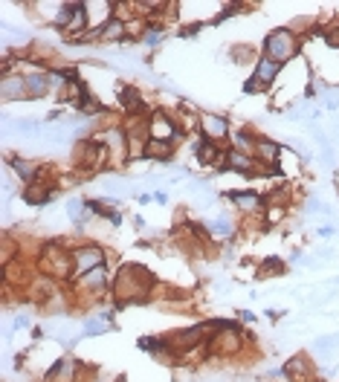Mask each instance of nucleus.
Segmentation results:
<instances>
[{"label": "nucleus", "instance_id": "nucleus-1", "mask_svg": "<svg viewBox=\"0 0 339 382\" xmlns=\"http://www.w3.org/2000/svg\"><path fill=\"white\" fill-rule=\"evenodd\" d=\"M154 287V275L148 272L139 264H128L116 272V281H113V295H116V304H134V302H145L148 292Z\"/></svg>", "mask_w": 339, "mask_h": 382}, {"label": "nucleus", "instance_id": "nucleus-2", "mask_svg": "<svg viewBox=\"0 0 339 382\" xmlns=\"http://www.w3.org/2000/svg\"><path fill=\"white\" fill-rule=\"evenodd\" d=\"M296 52H299V38L293 35V29H272L264 41V55L279 64L293 61Z\"/></svg>", "mask_w": 339, "mask_h": 382}, {"label": "nucleus", "instance_id": "nucleus-3", "mask_svg": "<svg viewBox=\"0 0 339 382\" xmlns=\"http://www.w3.org/2000/svg\"><path fill=\"white\" fill-rule=\"evenodd\" d=\"M99 267H104V252L99 246L88 243V246L73 249V272L76 275H88V272H93Z\"/></svg>", "mask_w": 339, "mask_h": 382}, {"label": "nucleus", "instance_id": "nucleus-4", "mask_svg": "<svg viewBox=\"0 0 339 382\" xmlns=\"http://www.w3.org/2000/svg\"><path fill=\"white\" fill-rule=\"evenodd\" d=\"M148 134H151V139L172 142L180 134V127H177V122H172V116H168L165 111H157V113L148 116Z\"/></svg>", "mask_w": 339, "mask_h": 382}, {"label": "nucleus", "instance_id": "nucleus-5", "mask_svg": "<svg viewBox=\"0 0 339 382\" xmlns=\"http://www.w3.org/2000/svg\"><path fill=\"white\" fill-rule=\"evenodd\" d=\"M226 171H235V174L252 177L256 171H267V168H261L258 160L252 157V154H244V151H235V148H229V151H226Z\"/></svg>", "mask_w": 339, "mask_h": 382}, {"label": "nucleus", "instance_id": "nucleus-6", "mask_svg": "<svg viewBox=\"0 0 339 382\" xmlns=\"http://www.w3.org/2000/svg\"><path fill=\"white\" fill-rule=\"evenodd\" d=\"M200 134L209 142H221V139L229 136V122L223 116H218V113H203L200 116Z\"/></svg>", "mask_w": 339, "mask_h": 382}, {"label": "nucleus", "instance_id": "nucleus-7", "mask_svg": "<svg viewBox=\"0 0 339 382\" xmlns=\"http://www.w3.org/2000/svg\"><path fill=\"white\" fill-rule=\"evenodd\" d=\"M279 73H282V64L272 61V58H267V55H261V58L256 61V73H252V81H256L261 90H267L270 84H275Z\"/></svg>", "mask_w": 339, "mask_h": 382}, {"label": "nucleus", "instance_id": "nucleus-8", "mask_svg": "<svg viewBox=\"0 0 339 382\" xmlns=\"http://www.w3.org/2000/svg\"><path fill=\"white\" fill-rule=\"evenodd\" d=\"M203 333H209V325H195L188 330H177V333L168 336V345H174L177 351H188V348L203 342Z\"/></svg>", "mask_w": 339, "mask_h": 382}, {"label": "nucleus", "instance_id": "nucleus-9", "mask_svg": "<svg viewBox=\"0 0 339 382\" xmlns=\"http://www.w3.org/2000/svg\"><path fill=\"white\" fill-rule=\"evenodd\" d=\"M0 96H4V101H20V99H29L27 76H4V81H0Z\"/></svg>", "mask_w": 339, "mask_h": 382}, {"label": "nucleus", "instance_id": "nucleus-10", "mask_svg": "<svg viewBox=\"0 0 339 382\" xmlns=\"http://www.w3.org/2000/svg\"><path fill=\"white\" fill-rule=\"evenodd\" d=\"M282 371H284V376L293 379V382H307V379H310V359L302 356V353H296L293 359H287V365H284Z\"/></svg>", "mask_w": 339, "mask_h": 382}, {"label": "nucleus", "instance_id": "nucleus-11", "mask_svg": "<svg viewBox=\"0 0 339 382\" xmlns=\"http://www.w3.org/2000/svg\"><path fill=\"white\" fill-rule=\"evenodd\" d=\"M226 197L241 211H261L264 208V197L256 194V191H226Z\"/></svg>", "mask_w": 339, "mask_h": 382}, {"label": "nucleus", "instance_id": "nucleus-12", "mask_svg": "<svg viewBox=\"0 0 339 382\" xmlns=\"http://www.w3.org/2000/svg\"><path fill=\"white\" fill-rule=\"evenodd\" d=\"M104 139H108V151H111V157L122 160L125 154H131V148H128V136H125L122 127H113V131H108V134H104Z\"/></svg>", "mask_w": 339, "mask_h": 382}, {"label": "nucleus", "instance_id": "nucleus-13", "mask_svg": "<svg viewBox=\"0 0 339 382\" xmlns=\"http://www.w3.org/2000/svg\"><path fill=\"white\" fill-rule=\"evenodd\" d=\"M279 154H282V148L275 145L272 139H256V160H261V162H267V165H275L279 168Z\"/></svg>", "mask_w": 339, "mask_h": 382}, {"label": "nucleus", "instance_id": "nucleus-14", "mask_svg": "<svg viewBox=\"0 0 339 382\" xmlns=\"http://www.w3.org/2000/svg\"><path fill=\"white\" fill-rule=\"evenodd\" d=\"M53 87L50 81V73H32L27 76V90H29V99H44Z\"/></svg>", "mask_w": 339, "mask_h": 382}, {"label": "nucleus", "instance_id": "nucleus-15", "mask_svg": "<svg viewBox=\"0 0 339 382\" xmlns=\"http://www.w3.org/2000/svg\"><path fill=\"white\" fill-rule=\"evenodd\" d=\"M174 157V148L172 142H162V139H148L145 145V160H160V162H168Z\"/></svg>", "mask_w": 339, "mask_h": 382}, {"label": "nucleus", "instance_id": "nucleus-16", "mask_svg": "<svg viewBox=\"0 0 339 382\" xmlns=\"http://www.w3.org/2000/svg\"><path fill=\"white\" fill-rule=\"evenodd\" d=\"M104 287H108V269L99 267L88 275H81V290H93V292H102Z\"/></svg>", "mask_w": 339, "mask_h": 382}, {"label": "nucleus", "instance_id": "nucleus-17", "mask_svg": "<svg viewBox=\"0 0 339 382\" xmlns=\"http://www.w3.org/2000/svg\"><path fill=\"white\" fill-rule=\"evenodd\" d=\"M206 229L212 232V235H218V238H229L232 232H235V223H232L229 215H218V218L206 220Z\"/></svg>", "mask_w": 339, "mask_h": 382}, {"label": "nucleus", "instance_id": "nucleus-18", "mask_svg": "<svg viewBox=\"0 0 339 382\" xmlns=\"http://www.w3.org/2000/svg\"><path fill=\"white\" fill-rule=\"evenodd\" d=\"M104 41H119V38H125L128 35V24H125V20H119V17H111L108 24L102 27V32H99Z\"/></svg>", "mask_w": 339, "mask_h": 382}, {"label": "nucleus", "instance_id": "nucleus-19", "mask_svg": "<svg viewBox=\"0 0 339 382\" xmlns=\"http://www.w3.org/2000/svg\"><path fill=\"white\" fill-rule=\"evenodd\" d=\"M264 203H270V206H275V203H279V208H284V206L290 203V188H287V185H279V188H272L270 194L264 197Z\"/></svg>", "mask_w": 339, "mask_h": 382}, {"label": "nucleus", "instance_id": "nucleus-20", "mask_svg": "<svg viewBox=\"0 0 339 382\" xmlns=\"http://www.w3.org/2000/svg\"><path fill=\"white\" fill-rule=\"evenodd\" d=\"M284 269H287V267H284V261H282V258H267V261H264L261 275H272V272H275V275H282Z\"/></svg>", "mask_w": 339, "mask_h": 382}, {"label": "nucleus", "instance_id": "nucleus-21", "mask_svg": "<svg viewBox=\"0 0 339 382\" xmlns=\"http://www.w3.org/2000/svg\"><path fill=\"white\" fill-rule=\"evenodd\" d=\"M162 38H165V35H162V29H157V27H151V29H145V32H142V41H145L148 47L162 44Z\"/></svg>", "mask_w": 339, "mask_h": 382}, {"label": "nucleus", "instance_id": "nucleus-22", "mask_svg": "<svg viewBox=\"0 0 339 382\" xmlns=\"http://www.w3.org/2000/svg\"><path fill=\"white\" fill-rule=\"evenodd\" d=\"M229 55H235V61H238V64H244V61L252 55V50H249V47H232V50H229Z\"/></svg>", "mask_w": 339, "mask_h": 382}, {"label": "nucleus", "instance_id": "nucleus-23", "mask_svg": "<svg viewBox=\"0 0 339 382\" xmlns=\"http://www.w3.org/2000/svg\"><path fill=\"white\" fill-rule=\"evenodd\" d=\"M325 44L333 47V50H339V27H333V29L325 32Z\"/></svg>", "mask_w": 339, "mask_h": 382}, {"label": "nucleus", "instance_id": "nucleus-24", "mask_svg": "<svg viewBox=\"0 0 339 382\" xmlns=\"http://www.w3.org/2000/svg\"><path fill=\"white\" fill-rule=\"evenodd\" d=\"M125 188H128V185L119 183V180H104V191H113V194H122Z\"/></svg>", "mask_w": 339, "mask_h": 382}, {"label": "nucleus", "instance_id": "nucleus-25", "mask_svg": "<svg viewBox=\"0 0 339 382\" xmlns=\"http://www.w3.org/2000/svg\"><path fill=\"white\" fill-rule=\"evenodd\" d=\"M15 327L20 330V327H29V316H18L15 318Z\"/></svg>", "mask_w": 339, "mask_h": 382}, {"label": "nucleus", "instance_id": "nucleus-26", "mask_svg": "<svg viewBox=\"0 0 339 382\" xmlns=\"http://www.w3.org/2000/svg\"><path fill=\"white\" fill-rule=\"evenodd\" d=\"M154 200H157V203H160V206H165V203H168V197H165V194H162V191H157V194H154Z\"/></svg>", "mask_w": 339, "mask_h": 382}, {"label": "nucleus", "instance_id": "nucleus-27", "mask_svg": "<svg viewBox=\"0 0 339 382\" xmlns=\"http://www.w3.org/2000/svg\"><path fill=\"white\" fill-rule=\"evenodd\" d=\"M116 382H125V376H119V379H116Z\"/></svg>", "mask_w": 339, "mask_h": 382}]
</instances>
